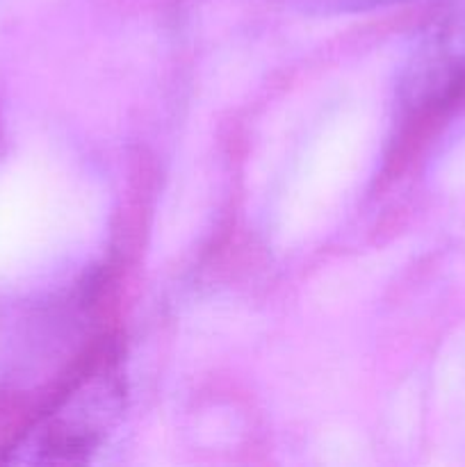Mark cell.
<instances>
[{"mask_svg": "<svg viewBox=\"0 0 465 467\" xmlns=\"http://www.w3.org/2000/svg\"><path fill=\"white\" fill-rule=\"evenodd\" d=\"M301 3L322 14H358L390 7V5L406 3V0H301Z\"/></svg>", "mask_w": 465, "mask_h": 467, "instance_id": "3957f363", "label": "cell"}, {"mask_svg": "<svg viewBox=\"0 0 465 467\" xmlns=\"http://www.w3.org/2000/svg\"><path fill=\"white\" fill-rule=\"evenodd\" d=\"M465 99V0H438L399 76V103L433 114Z\"/></svg>", "mask_w": 465, "mask_h": 467, "instance_id": "7a4b0ae2", "label": "cell"}, {"mask_svg": "<svg viewBox=\"0 0 465 467\" xmlns=\"http://www.w3.org/2000/svg\"><path fill=\"white\" fill-rule=\"evenodd\" d=\"M128 404L126 374L105 349L76 381L16 438L3 456L14 465L87 463L121 424Z\"/></svg>", "mask_w": 465, "mask_h": 467, "instance_id": "6da1fadb", "label": "cell"}]
</instances>
